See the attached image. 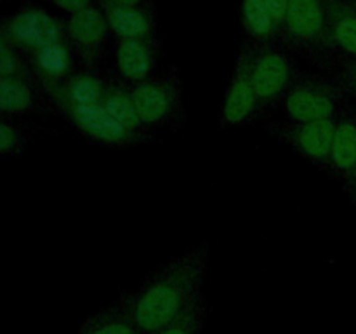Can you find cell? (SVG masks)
<instances>
[{"mask_svg":"<svg viewBox=\"0 0 356 334\" xmlns=\"http://www.w3.org/2000/svg\"><path fill=\"white\" fill-rule=\"evenodd\" d=\"M207 264L209 246L202 244L153 271L136 291L122 294L138 329L155 334L186 312L202 296Z\"/></svg>","mask_w":356,"mask_h":334,"instance_id":"6da1fadb","label":"cell"},{"mask_svg":"<svg viewBox=\"0 0 356 334\" xmlns=\"http://www.w3.org/2000/svg\"><path fill=\"white\" fill-rule=\"evenodd\" d=\"M348 104V93L339 79L301 73L285 96L282 108L287 120L316 122L337 118Z\"/></svg>","mask_w":356,"mask_h":334,"instance_id":"7a4b0ae2","label":"cell"},{"mask_svg":"<svg viewBox=\"0 0 356 334\" xmlns=\"http://www.w3.org/2000/svg\"><path fill=\"white\" fill-rule=\"evenodd\" d=\"M280 38L292 51L306 52L318 61L329 59L334 47L327 0H291L280 28Z\"/></svg>","mask_w":356,"mask_h":334,"instance_id":"3957f363","label":"cell"},{"mask_svg":"<svg viewBox=\"0 0 356 334\" xmlns=\"http://www.w3.org/2000/svg\"><path fill=\"white\" fill-rule=\"evenodd\" d=\"M143 124L148 129L174 127L183 120V82L174 68L129 86Z\"/></svg>","mask_w":356,"mask_h":334,"instance_id":"277c9868","label":"cell"},{"mask_svg":"<svg viewBox=\"0 0 356 334\" xmlns=\"http://www.w3.org/2000/svg\"><path fill=\"white\" fill-rule=\"evenodd\" d=\"M299 75L294 61L273 44H250V79L264 111L282 106Z\"/></svg>","mask_w":356,"mask_h":334,"instance_id":"5b68a950","label":"cell"},{"mask_svg":"<svg viewBox=\"0 0 356 334\" xmlns=\"http://www.w3.org/2000/svg\"><path fill=\"white\" fill-rule=\"evenodd\" d=\"M0 38H6L26 56L47 45L68 40L65 23L37 6H24L7 16L0 26Z\"/></svg>","mask_w":356,"mask_h":334,"instance_id":"8992f818","label":"cell"},{"mask_svg":"<svg viewBox=\"0 0 356 334\" xmlns=\"http://www.w3.org/2000/svg\"><path fill=\"white\" fill-rule=\"evenodd\" d=\"M337 118L316 122H271L268 134L294 150L299 157L329 174L330 150L336 134Z\"/></svg>","mask_w":356,"mask_h":334,"instance_id":"52a82bcc","label":"cell"},{"mask_svg":"<svg viewBox=\"0 0 356 334\" xmlns=\"http://www.w3.org/2000/svg\"><path fill=\"white\" fill-rule=\"evenodd\" d=\"M263 113L264 110L250 79V44H243L233 65L232 79L219 113V125L225 129L247 127L256 124Z\"/></svg>","mask_w":356,"mask_h":334,"instance_id":"ba28073f","label":"cell"},{"mask_svg":"<svg viewBox=\"0 0 356 334\" xmlns=\"http://www.w3.org/2000/svg\"><path fill=\"white\" fill-rule=\"evenodd\" d=\"M65 28L66 38L79 61L82 63L83 70H96L103 59L110 33L103 9L92 3L79 13L70 14L65 21Z\"/></svg>","mask_w":356,"mask_h":334,"instance_id":"9c48e42d","label":"cell"},{"mask_svg":"<svg viewBox=\"0 0 356 334\" xmlns=\"http://www.w3.org/2000/svg\"><path fill=\"white\" fill-rule=\"evenodd\" d=\"M329 176L341 184L348 200L356 207V104H348L337 117Z\"/></svg>","mask_w":356,"mask_h":334,"instance_id":"30bf717a","label":"cell"},{"mask_svg":"<svg viewBox=\"0 0 356 334\" xmlns=\"http://www.w3.org/2000/svg\"><path fill=\"white\" fill-rule=\"evenodd\" d=\"M70 120V124L87 139L111 148H125V146L138 145L134 136L127 127L120 124L111 115V111L99 104H86V106H72L61 111Z\"/></svg>","mask_w":356,"mask_h":334,"instance_id":"8fae6325","label":"cell"},{"mask_svg":"<svg viewBox=\"0 0 356 334\" xmlns=\"http://www.w3.org/2000/svg\"><path fill=\"white\" fill-rule=\"evenodd\" d=\"M73 56H75V52H73L68 40L42 47L28 56V63H30L35 82L38 84L47 101L75 73Z\"/></svg>","mask_w":356,"mask_h":334,"instance_id":"7c38bea8","label":"cell"},{"mask_svg":"<svg viewBox=\"0 0 356 334\" xmlns=\"http://www.w3.org/2000/svg\"><path fill=\"white\" fill-rule=\"evenodd\" d=\"M108 26L117 40L127 38H145L155 40V16L145 6H122V3L106 0L101 3Z\"/></svg>","mask_w":356,"mask_h":334,"instance_id":"4fadbf2b","label":"cell"},{"mask_svg":"<svg viewBox=\"0 0 356 334\" xmlns=\"http://www.w3.org/2000/svg\"><path fill=\"white\" fill-rule=\"evenodd\" d=\"M115 58L122 80L129 86H136L153 77L156 66V42L145 38L117 40Z\"/></svg>","mask_w":356,"mask_h":334,"instance_id":"5bb4252c","label":"cell"},{"mask_svg":"<svg viewBox=\"0 0 356 334\" xmlns=\"http://www.w3.org/2000/svg\"><path fill=\"white\" fill-rule=\"evenodd\" d=\"M106 84L108 79L99 77L94 70H79L52 94L49 103L59 113L72 106L99 104L106 96Z\"/></svg>","mask_w":356,"mask_h":334,"instance_id":"9a60e30c","label":"cell"},{"mask_svg":"<svg viewBox=\"0 0 356 334\" xmlns=\"http://www.w3.org/2000/svg\"><path fill=\"white\" fill-rule=\"evenodd\" d=\"M103 104L124 127H127V131L134 136L138 145L152 141L153 131L143 124L141 117L136 110L134 101H132L129 84H125L124 80L108 79L106 96H104Z\"/></svg>","mask_w":356,"mask_h":334,"instance_id":"2e32d148","label":"cell"},{"mask_svg":"<svg viewBox=\"0 0 356 334\" xmlns=\"http://www.w3.org/2000/svg\"><path fill=\"white\" fill-rule=\"evenodd\" d=\"M42 93L35 79H0V113L2 117L17 118L38 110Z\"/></svg>","mask_w":356,"mask_h":334,"instance_id":"e0dca14e","label":"cell"},{"mask_svg":"<svg viewBox=\"0 0 356 334\" xmlns=\"http://www.w3.org/2000/svg\"><path fill=\"white\" fill-rule=\"evenodd\" d=\"M334 52L356 58V9L351 0H327Z\"/></svg>","mask_w":356,"mask_h":334,"instance_id":"ac0fdd59","label":"cell"},{"mask_svg":"<svg viewBox=\"0 0 356 334\" xmlns=\"http://www.w3.org/2000/svg\"><path fill=\"white\" fill-rule=\"evenodd\" d=\"M75 334H143L136 326L124 296L90 315Z\"/></svg>","mask_w":356,"mask_h":334,"instance_id":"d6986e66","label":"cell"},{"mask_svg":"<svg viewBox=\"0 0 356 334\" xmlns=\"http://www.w3.org/2000/svg\"><path fill=\"white\" fill-rule=\"evenodd\" d=\"M240 19L243 31L256 44H273L280 37V28L264 0H242Z\"/></svg>","mask_w":356,"mask_h":334,"instance_id":"ffe728a7","label":"cell"},{"mask_svg":"<svg viewBox=\"0 0 356 334\" xmlns=\"http://www.w3.org/2000/svg\"><path fill=\"white\" fill-rule=\"evenodd\" d=\"M205 317H207V305L204 298L198 296L186 312L181 313L176 320H172L169 326L162 327L155 334H202Z\"/></svg>","mask_w":356,"mask_h":334,"instance_id":"44dd1931","label":"cell"},{"mask_svg":"<svg viewBox=\"0 0 356 334\" xmlns=\"http://www.w3.org/2000/svg\"><path fill=\"white\" fill-rule=\"evenodd\" d=\"M10 77L35 79L30 63L24 59L23 52L6 38H0V79H10Z\"/></svg>","mask_w":356,"mask_h":334,"instance_id":"7402d4cb","label":"cell"},{"mask_svg":"<svg viewBox=\"0 0 356 334\" xmlns=\"http://www.w3.org/2000/svg\"><path fill=\"white\" fill-rule=\"evenodd\" d=\"M28 143L26 131L16 118L0 117V155L10 157L24 152Z\"/></svg>","mask_w":356,"mask_h":334,"instance_id":"603a6c76","label":"cell"},{"mask_svg":"<svg viewBox=\"0 0 356 334\" xmlns=\"http://www.w3.org/2000/svg\"><path fill=\"white\" fill-rule=\"evenodd\" d=\"M339 80L343 82L348 96L355 97V104H356V58L344 59Z\"/></svg>","mask_w":356,"mask_h":334,"instance_id":"cb8c5ba5","label":"cell"},{"mask_svg":"<svg viewBox=\"0 0 356 334\" xmlns=\"http://www.w3.org/2000/svg\"><path fill=\"white\" fill-rule=\"evenodd\" d=\"M268 6V9H270L271 16L275 17V21H277L278 28H282V24H284V19H285V14H287V9H289V2L291 0H264Z\"/></svg>","mask_w":356,"mask_h":334,"instance_id":"d4e9b609","label":"cell"},{"mask_svg":"<svg viewBox=\"0 0 356 334\" xmlns=\"http://www.w3.org/2000/svg\"><path fill=\"white\" fill-rule=\"evenodd\" d=\"M51 2L68 14H75L86 7L92 6V0H51Z\"/></svg>","mask_w":356,"mask_h":334,"instance_id":"484cf974","label":"cell"},{"mask_svg":"<svg viewBox=\"0 0 356 334\" xmlns=\"http://www.w3.org/2000/svg\"><path fill=\"white\" fill-rule=\"evenodd\" d=\"M113 2L122 3V6H143V0H113Z\"/></svg>","mask_w":356,"mask_h":334,"instance_id":"4316f807","label":"cell"},{"mask_svg":"<svg viewBox=\"0 0 356 334\" xmlns=\"http://www.w3.org/2000/svg\"><path fill=\"white\" fill-rule=\"evenodd\" d=\"M351 2H353V6H355V9H356V0H351Z\"/></svg>","mask_w":356,"mask_h":334,"instance_id":"83f0119b","label":"cell"},{"mask_svg":"<svg viewBox=\"0 0 356 334\" xmlns=\"http://www.w3.org/2000/svg\"><path fill=\"white\" fill-rule=\"evenodd\" d=\"M103 2H106V0H99V3H103Z\"/></svg>","mask_w":356,"mask_h":334,"instance_id":"f1b7e54d","label":"cell"}]
</instances>
